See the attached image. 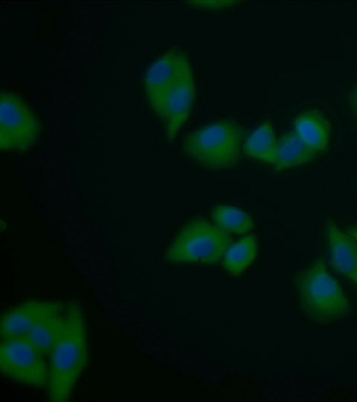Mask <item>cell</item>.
<instances>
[{
  "label": "cell",
  "mask_w": 357,
  "mask_h": 402,
  "mask_svg": "<svg viewBox=\"0 0 357 402\" xmlns=\"http://www.w3.org/2000/svg\"><path fill=\"white\" fill-rule=\"evenodd\" d=\"M49 357L48 397L52 401H66L88 363L85 321L78 304L65 305L63 330Z\"/></svg>",
  "instance_id": "obj_1"
},
{
  "label": "cell",
  "mask_w": 357,
  "mask_h": 402,
  "mask_svg": "<svg viewBox=\"0 0 357 402\" xmlns=\"http://www.w3.org/2000/svg\"><path fill=\"white\" fill-rule=\"evenodd\" d=\"M296 288L303 313L314 322H333L351 313L349 300L321 258L298 274Z\"/></svg>",
  "instance_id": "obj_2"
},
{
  "label": "cell",
  "mask_w": 357,
  "mask_h": 402,
  "mask_svg": "<svg viewBox=\"0 0 357 402\" xmlns=\"http://www.w3.org/2000/svg\"><path fill=\"white\" fill-rule=\"evenodd\" d=\"M243 131L231 120H220L189 133L183 149L201 165L227 168L237 163L241 155Z\"/></svg>",
  "instance_id": "obj_3"
},
{
  "label": "cell",
  "mask_w": 357,
  "mask_h": 402,
  "mask_svg": "<svg viewBox=\"0 0 357 402\" xmlns=\"http://www.w3.org/2000/svg\"><path fill=\"white\" fill-rule=\"evenodd\" d=\"M227 232L202 218L194 219L180 230L167 251L171 262L213 264L224 257L231 245Z\"/></svg>",
  "instance_id": "obj_4"
},
{
  "label": "cell",
  "mask_w": 357,
  "mask_h": 402,
  "mask_svg": "<svg viewBox=\"0 0 357 402\" xmlns=\"http://www.w3.org/2000/svg\"><path fill=\"white\" fill-rule=\"evenodd\" d=\"M25 336L1 339L0 371L11 380L35 387L47 385L48 366Z\"/></svg>",
  "instance_id": "obj_5"
},
{
  "label": "cell",
  "mask_w": 357,
  "mask_h": 402,
  "mask_svg": "<svg viewBox=\"0 0 357 402\" xmlns=\"http://www.w3.org/2000/svg\"><path fill=\"white\" fill-rule=\"evenodd\" d=\"M0 130L2 150L24 151L37 140L40 126L31 110L18 96L2 91Z\"/></svg>",
  "instance_id": "obj_6"
},
{
  "label": "cell",
  "mask_w": 357,
  "mask_h": 402,
  "mask_svg": "<svg viewBox=\"0 0 357 402\" xmlns=\"http://www.w3.org/2000/svg\"><path fill=\"white\" fill-rule=\"evenodd\" d=\"M191 71L185 54L178 50L165 53L149 68L144 77L145 89L158 116L172 90Z\"/></svg>",
  "instance_id": "obj_7"
},
{
  "label": "cell",
  "mask_w": 357,
  "mask_h": 402,
  "mask_svg": "<svg viewBox=\"0 0 357 402\" xmlns=\"http://www.w3.org/2000/svg\"><path fill=\"white\" fill-rule=\"evenodd\" d=\"M64 305L60 302L29 300L9 309L1 315V339L25 336L40 320Z\"/></svg>",
  "instance_id": "obj_8"
},
{
  "label": "cell",
  "mask_w": 357,
  "mask_h": 402,
  "mask_svg": "<svg viewBox=\"0 0 357 402\" xmlns=\"http://www.w3.org/2000/svg\"><path fill=\"white\" fill-rule=\"evenodd\" d=\"M325 232L332 268L357 285V241L331 221Z\"/></svg>",
  "instance_id": "obj_9"
},
{
  "label": "cell",
  "mask_w": 357,
  "mask_h": 402,
  "mask_svg": "<svg viewBox=\"0 0 357 402\" xmlns=\"http://www.w3.org/2000/svg\"><path fill=\"white\" fill-rule=\"evenodd\" d=\"M195 83L192 71L169 94L159 117L165 122L166 136L172 140L187 120L194 102Z\"/></svg>",
  "instance_id": "obj_10"
},
{
  "label": "cell",
  "mask_w": 357,
  "mask_h": 402,
  "mask_svg": "<svg viewBox=\"0 0 357 402\" xmlns=\"http://www.w3.org/2000/svg\"><path fill=\"white\" fill-rule=\"evenodd\" d=\"M295 132L316 151L326 149L330 138V124L324 115L317 110L300 114L294 122Z\"/></svg>",
  "instance_id": "obj_11"
},
{
  "label": "cell",
  "mask_w": 357,
  "mask_h": 402,
  "mask_svg": "<svg viewBox=\"0 0 357 402\" xmlns=\"http://www.w3.org/2000/svg\"><path fill=\"white\" fill-rule=\"evenodd\" d=\"M317 151L310 147L295 131L282 135L277 141L274 166L282 170L312 161Z\"/></svg>",
  "instance_id": "obj_12"
},
{
  "label": "cell",
  "mask_w": 357,
  "mask_h": 402,
  "mask_svg": "<svg viewBox=\"0 0 357 402\" xmlns=\"http://www.w3.org/2000/svg\"><path fill=\"white\" fill-rule=\"evenodd\" d=\"M65 305L40 320L25 336L44 356L50 355L61 334Z\"/></svg>",
  "instance_id": "obj_13"
},
{
  "label": "cell",
  "mask_w": 357,
  "mask_h": 402,
  "mask_svg": "<svg viewBox=\"0 0 357 402\" xmlns=\"http://www.w3.org/2000/svg\"><path fill=\"white\" fill-rule=\"evenodd\" d=\"M277 141L272 124L262 123L247 138L244 144L245 153L252 158L274 164Z\"/></svg>",
  "instance_id": "obj_14"
},
{
  "label": "cell",
  "mask_w": 357,
  "mask_h": 402,
  "mask_svg": "<svg viewBox=\"0 0 357 402\" xmlns=\"http://www.w3.org/2000/svg\"><path fill=\"white\" fill-rule=\"evenodd\" d=\"M257 253L255 237L246 235L228 248L224 255L223 266L231 274L238 275L251 264Z\"/></svg>",
  "instance_id": "obj_15"
},
{
  "label": "cell",
  "mask_w": 357,
  "mask_h": 402,
  "mask_svg": "<svg viewBox=\"0 0 357 402\" xmlns=\"http://www.w3.org/2000/svg\"><path fill=\"white\" fill-rule=\"evenodd\" d=\"M212 218L215 225L225 230L238 234L250 231L254 222L245 211L228 205H217L212 211Z\"/></svg>",
  "instance_id": "obj_16"
},
{
  "label": "cell",
  "mask_w": 357,
  "mask_h": 402,
  "mask_svg": "<svg viewBox=\"0 0 357 402\" xmlns=\"http://www.w3.org/2000/svg\"><path fill=\"white\" fill-rule=\"evenodd\" d=\"M238 1H188L193 6L205 7L209 8H220L233 6L237 3Z\"/></svg>",
  "instance_id": "obj_17"
},
{
  "label": "cell",
  "mask_w": 357,
  "mask_h": 402,
  "mask_svg": "<svg viewBox=\"0 0 357 402\" xmlns=\"http://www.w3.org/2000/svg\"><path fill=\"white\" fill-rule=\"evenodd\" d=\"M350 100L354 111L357 117V87L354 89L350 95Z\"/></svg>",
  "instance_id": "obj_18"
},
{
  "label": "cell",
  "mask_w": 357,
  "mask_h": 402,
  "mask_svg": "<svg viewBox=\"0 0 357 402\" xmlns=\"http://www.w3.org/2000/svg\"><path fill=\"white\" fill-rule=\"evenodd\" d=\"M346 232L357 241V225L348 227L346 230Z\"/></svg>",
  "instance_id": "obj_19"
}]
</instances>
